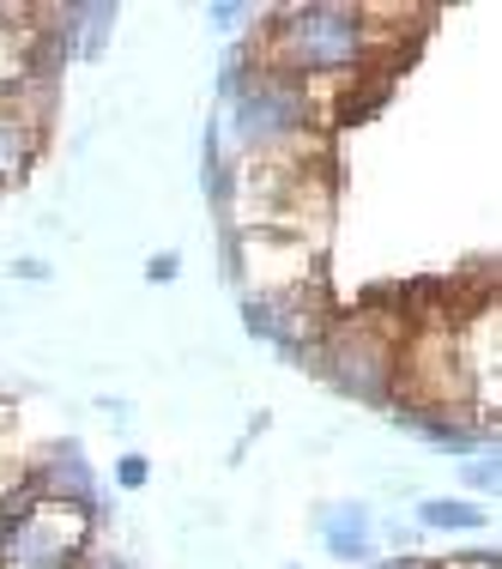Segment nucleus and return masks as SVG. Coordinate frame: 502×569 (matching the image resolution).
<instances>
[{
  "label": "nucleus",
  "instance_id": "obj_1",
  "mask_svg": "<svg viewBox=\"0 0 502 569\" xmlns=\"http://www.w3.org/2000/svg\"><path fill=\"white\" fill-rule=\"evenodd\" d=\"M249 67L284 79H315V86L393 73V31L375 24V7H345V0L273 7L249 43Z\"/></svg>",
  "mask_w": 502,
  "mask_h": 569
},
{
  "label": "nucleus",
  "instance_id": "obj_2",
  "mask_svg": "<svg viewBox=\"0 0 502 569\" xmlns=\"http://www.w3.org/2000/svg\"><path fill=\"white\" fill-rule=\"evenodd\" d=\"M400 316H333V328L321 333V358L315 370L328 376L345 400H363V406H388L393 400V382H400Z\"/></svg>",
  "mask_w": 502,
  "mask_h": 569
},
{
  "label": "nucleus",
  "instance_id": "obj_3",
  "mask_svg": "<svg viewBox=\"0 0 502 569\" xmlns=\"http://www.w3.org/2000/svg\"><path fill=\"white\" fill-rule=\"evenodd\" d=\"M224 261L242 279V297H279V291H321V249L279 230H224Z\"/></svg>",
  "mask_w": 502,
  "mask_h": 569
},
{
  "label": "nucleus",
  "instance_id": "obj_4",
  "mask_svg": "<svg viewBox=\"0 0 502 569\" xmlns=\"http://www.w3.org/2000/svg\"><path fill=\"white\" fill-rule=\"evenodd\" d=\"M91 539H98V509H73V503L37 497L7 527V569H73L86 558Z\"/></svg>",
  "mask_w": 502,
  "mask_h": 569
},
{
  "label": "nucleus",
  "instance_id": "obj_5",
  "mask_svg": "<svg viewBox=\"0 0 502 569\" xmlns=\"http://www.w3.org/2000/svg\"><path fill=\"white\" fill-rule=\"evenodd\" d=\"M24 467H31L37 497H49V503H73V509H98V472H91V460H86V449H79L73 437L37 449V460H24Z\"/></svg>",
  "mask_w": 502,
  "mask_h": 569
},
{
  "label": "nucleus",
  "instance_id": "obj_6",
  "mask_svg": "<svg viewBox=\"0 0 502 569\" xmlns=\"http://www.w3.org/2000/svg\"><path fill=\"white\" fill-rule=\"evenodd\" d=\"M315 539H321V551L339 558V563H375L382 558L370 503H321L315 509Z\"/></svg>",
  "mask_w": 502,
  "mask_h": 569
},
{
  "label": "nucleus",
  "instance_id": "obj_7",
  "mask_svg": "<svg viewBox=\"0 0 502 569\" xmlns=\"http://www.w3.org/2000/svg\"><path fill=\"white\" fill-rule=\"evenodd\" d=\"M412 527L418 533H484L491 509H479L472 497H418Z\"/></svg>",
  "mask_w": 502,
  "mask_h": 569
},
{
  "label": "nucleus",
  "instance_id": "obj_8",
  "mask_svg": "<svg viewBox=\"0 0 502 569\" xmlns=\"http://www.w3.org/2000/svg\"><path fill=\"white\" fill-rule=\"evenodd\" d=\"M460 479H466L472 497H496V485H502V460H496V449L466 455V460H460Z\"/></svg>",
  "mask_w": 502,
  "mask_h": 569
},
{
  "label": "nucleus",
  "instance_id": "obj_9",
  "mask_svg": "<svg viewBox=\"0 0 502 569\" xmlns=\"http://www.w3.org/2000/svg\"><path fill=\"white\" fill-rule=\"evenodd\" d=\"M116 485H121V491H145V485H152V460H145V455H121L116 460Z\"/></svg>",
  "mask_w": 502,
  "mask_h": 569
},
{
  "label": "nucleus",
  "instance_id": "obj_10",
  "mask_svg": "<svg viewBox=\"0 0 502 569\" xmlns=\"http://www.w3.org/2000/svg\"><path fill=\"white\" fill-rule=\"evenodd\" d=\"M73 569H140V563H133L128 551H116V546H98V539H91V546H86V558H79Z\"/></svg>",
  "mask_w": 502,
  "mask_h": 569
},
{
  "label": "nucleus",
  "instance_id": "obj_11",
  "mask_svg": "<svg viewBox=\"0 0 502 569\" xmlns=\"http://www.w3.org/2000/svg\"><path fill=\"white\" fill-rule=\"evenodd\" d=\"M207 19L219 24V31H237L242 19H254V7H242V0H219V7H207Z\"/></svg>",
  "mask_w": 502,
  "mask_h": 569
},
{
  "label": "nucleus",
  "instance_id": "obj_12",
  "mask_svg": "<svg viewBox=\"0 0 502 569\" xmlns=\"http://www.w3.org/2000/svg\"><path fill=\"white\" fill-rule=\"evenodd\" d=\"M7 279H24V284H43V279H56V267H49V261H37V254H19V261L7 267Z\"/></svg>",
  "mask_w": 502,
  "mask_h": 569
},
{
  "label": "nucleus",
  "instance_id": "obj_13",
  "mask_svg": "<svg viewBox=\"0 0 502 569\" xmlns=\"http://www.w3.org/2000/svg\"><path fill=\"white\" fill-rule=\"evenodd\" d=\"M175 273H182V254H175V249H158L152 261H145V279H152V284H170Z\"/></svg>",
  "mask_w": 502,
  "mask_h": 569
},
{
  "label": "nucleus",
  "instance_id": "obj_14",
  "mask_svg": "<svg viewBox=\"0 0 502 569\" xmlns=\"http://www.w3.org/2000/svg\"><path fill=\"white\" fill-rule=\"evenodd\" d=\"M370 569H436V563H430V558H418V551H412V558H375Z\"/></svg>",
  "mask_w": 502,
  "mask_h": 569
},
{
  "label": "nucleus",
  "instance_id": "obj_15",
  "mask_svg": "<svg viewBox=\"0 0 502 569\" xmlns=\"http://www.w3.org/2000/svg\"><path fill=\"white\" fill-rule=\"evenodd\" d=\"M291 569H297V563H291Z\"/></svg>",
  "mask_w": 502,
  "mask_h": 569
}]
</instances>
